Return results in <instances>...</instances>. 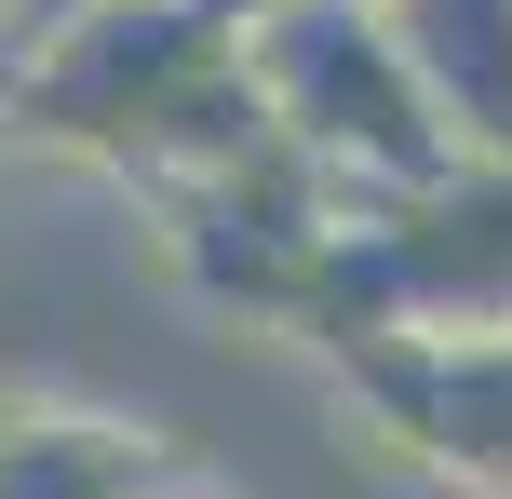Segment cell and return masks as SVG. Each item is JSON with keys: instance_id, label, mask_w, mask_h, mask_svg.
<instances>
[{"instance_id": "obj_1", "label": "cell", "mask_w": 512, "mask_h": 499, "mask_svg": "<svg viewBox=\"0 0 512 499\" xmlns=\"http://www.w3.org/2000/svg\"><path fill=\"white\" fill-rule=\"evenodd\" d=\"M14 122L149 176L162 203L270 162V122H256L243 54H230V0H95V14H68L54 41L14 54Z\"/></svg>"}, {"instance_id": "obj_2", "label": "cell", "mask_w": 512, "mask_h": 499, "mask_svg": "<svg viewBox=\"0 0 512 499\" xmlns=\"http://www.w3.org/2000/svg\"><path fill=\"white\" fill-rule=\"evenodd\" d=\"M230 54H243V95H256V122H270V149L310 162L337 203L391 216V203H432L445 176H472L378 0H243Z\"/></svg>"}, {"instance_id": "obj_3", "label": "cell", "mask_w": 512, "mask_h": 499, "mask_svg": "<svg viewBox=\"0 0 512 499\" xmlns=\"http://www.w3.org/2000/svg\"><path fill=\"white\" fill-rule=\"evenodd\" d=\"M351 365L391 392L405 446H432L459 486L512 499V338H364Z\"/></svg>"}, {"instance_id": "obj_4", "label": "cell", "mask_w": 512, "mask_h": 499, "mask_svg": "<svg viewBox=\"0 0 512 499\" xmlns=\"http://www.w3.org/2000/svg\"><path fill=\"white\" fill-rule=\"evenodd\" d=\"M459 162H512V0H378Z\"/></svg>"}, {"instance_id": "obj_5", "label": "cell", "mask_w": 512, "mask_h": 499, "mask_svg": "<svg viewBox=\"0 0 512 499\" xmlns=\"http://www.w3.org/2000/svg\"><path fill=\"white\" fill-rule=\"evenodd\" d=\"M149 486H176V473L122 419H14L0 432V499H149Z\"/></svg>"}, {"instance_id": "obj_6", "label": "cell", "mask_w": 512, "mask_h": 499, "mask_svg": "<svg viewBox=\"0 0 512 499\" xmlns=\"http://www.w3.org/2000/svg\"><path fill=\"white\" fill-rule=\"evenodd\" d=\"M68 14H95V0H0V54H27V41H54Z\"/></svg>"}, {"instance_id": "obj_7", "label": "cell", "mask_w": 512, "mask_h": 499, "mask_svg": "<svg viewBox=\"0 0 512 499\" xmlns=\"http://www.w3.org/2000/svg\"><path fill=\"white\" fill-rule=\"evenodd\" d=\"M149 499H189V486H149Z\"/></svg>"}, {"instance_id": "obj_8", "label": "cell", "mask_w": 512, "mask_h": 499, "mask_svg": "<svg viewBox=\"0 0 512 499\" xmlns=\"http://www.w3.org/2000/svg\"><path fill=\"white\" fill-rule=\"evenodd\" d=\"M0 432H14V405H0Z\"/></svg>"}]
</instances>
